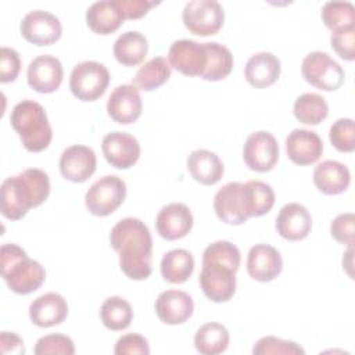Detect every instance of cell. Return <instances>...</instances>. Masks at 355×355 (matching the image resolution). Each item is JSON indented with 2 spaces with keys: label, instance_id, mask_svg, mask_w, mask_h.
Wrapping results in <instances>:
<instances>
[{
  "label": "cell",
  "instance_id": "6da1fadb",
  "mask_svg": "<svg viewBox=\"0 0 355 355\" xmlns=\"http://www.w3.org/2000/svg\"><path fill=\"white\" fill-rule=\"evenodd\" d=\"M110 243L119 252L121 270L132 280H144L153 270V239L144 222L125 218L114 225Z\"/></svg>",
  "mask_w": 355,
  "mask_h": 355
},
{
  "label": "cell",
  "instance_id": "7a4b0ae2",
  "mask_svg": "<svg viewBox=\"0 0 355 355\" xmlns=\"http://www.w3.org/2000/svg\"><path fill=\"white\" fill-rule=\"evenodd\" d=\"M50 194L49 175L39 168H28L7 178L0 189V211L4 218L18 220L31 208L43 204Z\"/></svg>",
  "mask_w": 355,
  "mask_h": 355
},
{
  "label": "cell",
  "instance_id": "3957f363",
  "mask_svg": "<svg viewBox=\"0 0 355 355\" xmlns=\"http://www.w3.org/2000/svg\"><path fill=\"white\" fill-rule=\"evenodd\" d=\"M1 276L8 288L17 294H31L37 290L46 279L44 268L31 259L25 250L14 243H6L0 251Z\"/></svg>",
  "mask_w": 355,
  "mask_h": 355
},
{
  "label": "cell",
  "instance_id": "277c9868",
  "mask_svg": "<svg viewBox=\"0 0 355 355\" xmlns=\"http://www.w3.org/2000/svg\"><path fill=\"white\" fill-rule=\"evenodd\" d=\"M10 123L28 151L40 153L51 143L53 129L46 110L37 101L22 100L15 104L10 114Z\"/></svg>",
  "mask_w": 355,
  "mask_h": 355
},
{
  "label": "cell",
  "instance_id": "5b68a950",
  "mask_svg": "<svg viewBox=\"0 0 355 355\" xmlns=\"http://www.w3.org/2000/svg\"><path fill=\"white\" fill-rule=\"evenodd\" d=\"M216 216L227 225H241L252 218L251 197L247 183L230 182L214 196Z\"/></svg>",
  "mask_w": 355,
  "mask_h": 355
},
{
  "label": "cell",
  "instance_id": "8992f818",
  "mask_svg": "<svg viewBox=\"0 0 355 355\" xmlns=\"http://www.w3.org/2000/svg\"><path fill=\"white\" fill-rule=\"evenodd\" d=\"M110 83V72L97 61L76 64L69 76V89L80 101H94L101 97Z\"/></svg>",
  "mask_w": 355,
  "mask_h": 355
},
{
  "label": "cell",
  "instance_id": "52a82bcc",
  "mask_svg": "<svg viewBox=\"0 0 355 355\" xmlns=\"http://www.w3.org/2000/svg\"><path fill=\"white\" fill-rule=\"evenodd\" d=\"M301 73L304 79L324 92H333L344 83V69L324 51L309 53L301 64Z\"/></svg>",
  "mask_w": 355,
  "mask_h": 355
},
{
  "label": "cell",
  "instance_id": "ba28073f",
  "mask_svg": "<svg viewBox=\"0 0 355 355\" xmlns=\"http://www.w3.org/2000/svg\"><path fill=\"white\" fill-rule=\"evenodd\" d=\"M125 197V182L115 175H107L90 186L85 196V204L90 214L96 216H107L121 207Z\"/></svg>",
  "mask_w": 355,
  "mask_h": 355
},
{
  "label": "cell",
  "instance_id": "9c48e42d",
  "mask_svg": "<svg viewBox=\"0 0 355 355\" xmlns=\"http://www.w3.org/2000/svg\"><path fill=\"white\" fill-rule=\"evenodd\" d=\"M182 18L191 33L212 36L223 26L225 11L215 0H191L186 3Z\"/></svg>",
  "mask_w": 355,
  "mask_h": 355
},
{
  "label": "cell",
  "instance_id": "30bf717a",
  "mask_svg": "<svg viewBox=\"0 0 355 355\" xmlns=\"http://www.w3.org/2000/svg\"><path fill=\"white\" fill-rule=\"evenodd\" d=\"M243 159L251 171H270L279 161L277 140L266 130L251 133L243 147Z\"/></svg>",
  "mask_w": 355,
  "mask_h": 355
},
{
  "label": "cell",
  "instance_id": "8fae6325",
  "mask_svg": "<svg viewBox=\"0 0 355 355\" xmlns=\"http://www.w3.org/2000/svg\"><path fill=\"white\" fill-rule=\"evenodd\" d=\"M200 286L212 302H226L236 291V270L219 262H202Z\"/></svg>",
  "mask_w": 355,
  "mask_h": 355
},
{
  "label": "cell",
  "instance_id": "7c38bea8",
  "mask_svg": "<svg viewBox=\"0 0 355 355\" xmlns=\"http://www.w3.org/2000/svg\"><path fill=\"white\" fill-rule=\"evenodd\" d=\"M207 50L204 43L190 39L175 40L168 51V62L186 76H200L207 67Z\"/></svg>",
  "mask_w": 355,
  "mask_h": 355
},
{
  "label": "cell",
  "instance_id": "4fadbf2b",
  "mask_svg": "<svg viewBox=\"0 0 355 355\" xmlns=\"http://www.w3.org/2000/svg\"><path fill=\"white\" fill-rule=\"evenodd\" d=\"M19 29L25 40L36 46H50L55 43L62 33L60 19L44 10L29 11L22 18Z\"/></svg>",
  "mask_w": 355,
  "mask_h": 355
},
{
  "label": "cell",
  "instance_id": "5bb4252c",
  "mask_svg": "<svg viewBox=\"0 0 355 355\" xmlns=\"http://www.w3.org/2000/svg\"><path fill=\"white\" fill-rule=\"evenodd\" d=\"M101 150L107 162L118 169L133 166L140 157L137 139L126 132H111L103 137Z\"/></svg>",
  "mask_w": 355,
  "mask_h": 355
},
{
  "label": "cell",
  "instance_id": "9a60e30c",
  "mask_svg": "<svg viewBox=\"0 0 355 355\" xmlns=\"http://www.w3.org/2000/svg\"><path fill=\"white\" fill-rule=\"evenodd\" d=\"M64 69L58 58L43 54L33 58L26 71L28 85L39 93H53L62 83Z\"/></svg>",
  "mask_w": 355,
  "mask_h": 355
},
{
  "label": "cell",
  "instance_id": "2e32d148",
  "mask_svg": "<svg viewBox=\"0 0 355 355\" xmlns=\"http://www.w3.org/2000/svg\"><path fill=\"white\" fill-rule=\"evenodd\" d=\"M97 158L94 151L82 144L67 147L60 157L61 175L73 183L86 182L96 171Z\"/></svg>",
  "mask_w": 355,
  "mask_h": 355
},
{
  "label": "cell",
  "instance_id": "e0dca14e",
  "mask_svg": "<svg viewBox=\"0 0 355 355\" xmlns=\"http://www.w3.org/2000/svg\"><path fill=\"white\" fill-rule=\"evenodd\" d=\"M143 101L135 85L116 86L107 101V112L115 122L129 125L141 115Z\"/></svg>",
  "mask_w": 355,
  "mask_h": 355
},
{
  "label": "cell",
  "instance_id": "ac0fdd59",
  "mask_svg": "<svg viewBox=\"0 0 355 355\" xmlns=\"http://www.w3.org/2000/svg\"><path fill=\"white\" fill-rule=\"evenodd\" d=\"M286 153L291 162L297 165H311L320 158L323 143L313 130L294 129L286 137Z\"/></svg>",
  "mask_w": 355,
  "mask_h": 355
},
{
  "label": "cell",
  "instance_id": "d6986e66",
  "mask_svg": "<svg viewBox=\"0 0 355 355\" xmlns=\"http://www.w3.org/2000/svg\"><path fill=\"white\" fill-rule=\"evenodd\" d=\"M283 268L280 252L269 244H255L250 248L247 257L248 275L261 283L276 279Z\"/></svg>",
  "mask_w": 355,
  "mask_h": 355
},
{
  "label": "cell",
  "instance_id": "ffe728a7",
  "mask_svg": "<svg viewBox=\"0 0 355 355\" xmlns=\"http://www.w3.org/2000/svg\"><path fill=\"white\" fill-rule=\"evenodd\" d=\"M155 227L165 240H178L191 230L193 215L187 205L172 202L161 208L155 219Z\"/></svg>",
  "mask_w": 355,
  "mask_h": 355
},
{
  "label": "cell",
  "instance_id": "44dd1931",
  "mask_svg": "<svg viewBox=\"0 0 355 355\" xmlns=\"http://www.w3.org/2000/svg\"><path fill=\"white\" fill-rule=\"evenodd\" d=\"M312 229V216L309 211L298 202L286 204L276 218L277 233L290 241L305 239Z\"/></svg>",
  "mask_w": 355,
  "mask_h": 355
},
{
  "label": "cell",
  "instance_id": "7402d4cb",
  "mask_svg": "<svg viewBox=\"0 0 355 355\" xmlns=\"http://www.w3.org/2000/svg\"><path fill=\"white\" fill-rule=\"evenodd\" d=\"M194 311L193 298L182 290L162 291L155 301V313L166 324L184 323Z\"/></svg>",
  "mask_w": 355,
  "mask_h": 355
},
{
  "label": "cell",
  "instance_id": "603a6c76",
  "mask_svg": "<svg viewBox=\"0 0 355 355\" xmlns=\"http://www.w3.org/2000/svg\"><path fill=\"white\" fill-rule=\"evenodd\" d=\"M68 316V304L58 293H46L33 300L29 305V318L39 327L60 324Z\"/></svg>",
  "mask_w": 355,
  "mask_h": 355
},
{
  "label": "cell",
  "instance_id": "cb8c5ba5",
  "mask_svg": "<svg viewBox=\"0 0 355 355\" xmlns=\"http://www.w3.org/2000/svg\"><path fill=\"white\" fill-rule=\"evenodd\" d=\"M313 183L319 191L327 196L344 193L351 183L349 169L334 159H326L313 169Z\"/></svg>",
  "mask_w": 355,
  "mask_h": 355
},
{
  "label": "cell",
  "instance_id": "d4e9b609",
  "mask_svg": "<svg viewBox=\"0 0 355 355\" xmlns=\"http://www.w3.org/2000/svg\"><path fill=\"white\" fill-rule=\"evenodd\" d=\"M123 21L125 15L119 0L96 1L86 11L87 26L100 35H110L115 32Z\"/></svg>",
  "mask_w": 355,
  "mask_h": 355
},
{
  "label": "cell",
  "instance_id": "484cf974",
  "mask_svg": "<svg viewBox=\"0 0 355 355\" xmlns=\"http://www.w3.org/2000/svg\"><path fill=\"white\" fill-rule=\"evenodd\" d=\"M280 60L268 51H259L251 55L244 68L245 80L257 89L273 85L280 76Z\"/></svg>",
  "mask_w": 355,
  "mask_h": 355
},
{
  "label": "cell",
  "instance_id": "4316f807",
  "mask_svg": "<svg viewBox=\"0 0 355 355\" xmlns=\"http://www.w3.org/2000/svg\"><path fill=\"white\" fill-rule=\"evenodd\" d=\"M187 169L191 178L205 186L218 183L225 172L220 158L209 150H194L187 158Z\"/></svg>",
  "mask_w": 355,
  "mask_h": 355
},
{
  "label": "cell",
  "instance_id": "83f0119b",
  "mask_svg": "<svg viewBox=\"0 0 355 355\" xmlns=\"http://www.w3.org/2000/svg\"><path fill=\"white\" fill-rule=\"evenodd\" d=\"M148 51L146 36L137 31H128L119 35L114 43V55L116 61L126 67L140 64Z\"/></svg>",
  "mask_w": 355,
  "mask_h": 355
},
{
  "label": "cell",
  "instance_id": "f1b7e54d",
  "mask_svg": "<svg viewBox=\"0 0 355 355\" xmlns=\"http://www.w3.org/2000/svg\"><path fill=\"white\" fill-rule=\"evenodd\" d=\"M194 270L193 255L183 248L168 251L161 259V275L164 280L179 284L186 282Z\"/></svg>",
  "mask_w": 355,
  "mask_h": 355
},
{
  "label": "cell",
  "instance_id": "f546056e",
  "mask_svg": "<svg viewBox=\"0 0 355 355\" xmlns=\"http://www.w3.org/2000/svg\"><path fill=\"white\" fill-rule=\"evenodd\" d=\"M172 73V67L164 57H154L144 62L133 78V85L139 90L151 92L162 86Z\"/></svg>",
  "mask_w": 355,
  "mask_h": 355
},
{
  "label": "cell",
  "instance_id": "4dcf8cb0",
  "mask_svg": "<svg viewBox=\"0 0 355 355\" xmlns=\"http://www.w3.org/2000/svg\"><path fill=\"white\" fill-rule=\"evenodd\" d=\"M229 345L227 329L216 322L202 324L194 336V347L202 355H218Z\"/></svg>",
  "mask_w": 355,
  "mask_h": 355
},
{
  "label": "cell",
  "instance_id": "1f68e13d",
  "mask_svg": "<svg viewBox=\"0 0 355 355\" xmlns=\"http://www.w3.org/2000/svg\"><path fill=\"white\" fill-rule=\"evenodd\" d=\"M204 44L208 61L201 78L212 82L225 79L233 69V55L230 50L218 42H208Z\"/></svg>",
  "mask_w": 355,
  "mask_h": 355
},
{
  "label": "cell",
  "instance_id": "d6a6232c",
  "mask_svg": "<svg viewBox=\"0 0 355 355\" xmlns=\"http://www.w3.org/2000/svg\"><path fill=\"white\" fill-rule=\"evenodd\" d=\"M293 112L305 125H318L329 115V105L318 93H304L294 101Z\"/></svg>",
  "mask_w": 355,
  "mask_h": 355
},
{
  "label": "cell",
  "instance_id": "836d02e7",
  "mask_svg": "<svg viewBox=\"0 0 355 355\" xmlns=\"http://www.w3.org/2000/svg\"><path fill=\"white\" fill-rule=\"evenodd\" d=\"M100 319L110 330H123L133 319V309L122 297H108L100 308Z\"/></svg>",
  "mask_w": 355,
  "mask_h": 355
},
{
  "label": "cell",
  "instance_id": "e575fe53",
  "mask_svg": "<svg viewBox=\"0 0 355 355\" xmlns=\"http://www.w3.org/2000/svg\"><path fill=\"white\" fill-rule=\"evenodd\" d=\"M320 15L331 32L355 26V7L349 1H327L322 7Z\"/></svg>",
  "mask_w": 355,
  "mask_h": 355
},
{
  "label": "cell",
  "instance_id": "d590c367",
  "mask_svg": "<svg viewBox=\"0 0 355 355\" xmlns=\"http://www.w3.org/2000/svg\"><path fill=\"white\" fill-rule=\"evenodd\" d=\"M240 251L239 248L226 240H218L211 243L202 254V262H219L230 266L237 272L240 266Z\"/></svg>",
  "mask_w": 355,
  "mask_h": 355
},
{
  "label": "cell",
  "instance_id": "8d00e7d4",
  "mask_svg": "<svg viewBox=\"0 0 355 355\" xmlns=\"http://www.w3.org/2000/svg\"><path fill=\"white\" fill-rule=\"evenodd\" d=\"M252 216H262L268 214L275 204V191L270 184L261 180H248Z\"/></svg>",
  "mask_w": 355,
  "mask_h": 355
},
{
  "label": "cell",
  "instance_id": "74e56055",
  "mask_svg": "<svg viewBox=\"0 0 355 355\" xmlns=\"http://www.w3.org/2000/svg\"><path fill=\"white\" fill-rule=\"evenodd\" d=\"M331 144L341 153H352L355 150V125L351 118H340L329 132Z\"/></svg>",
  "mask_w": 355,
  "mask_h": 355
},
{
  "label": "cell",
  "instance_id": "f35d334b",
  "mask_svg": "<svg viewBox=\"0 0 355 355\" xmlns=\"http://www.w3.org/2000/svg\"><path fill=\"white\" fill-rule=\"evenodd\" d=\"M254 355H268V354H286V355H304L305 351L294 341H287L282 340L273 336H265L259 338L254 348H252Z\"/></svg>",
  "mask_w": 355,
  "mask_h": 355
},
{
  "label": "cell",
  "instance_id": "ab89813d",
  "mask_svg": "<svg viewBox=\"0 0 355 355\" xmlns=\"http://www.w3.org/2000/svg\"><path fill=\"white\" fill-rule=\"evenodd\" d=\"M36 355H46V354H62V355H72L75 354V344L71 337L65 334H47L40 337L35 345Z\"/></svg>",
  "mask_w": 355,
  "mask_h": 355
},
{
  "label": "cell",
  "instance_id": "60d3db41",
  "mask_svg": "<svg viewBox=\"0 0 355 355\" xmlns=\"http://www.w3.org/2000/svg\"><path fill=\"white\" fill-rule=\"evenodd\" d=\"M330 43L333 50L345 61L355 58V26L331 32Z\"/></svg>",
  "mask_w": 355,
  "mask_h": 355
},
{
  "label": "cell",
  "instance_id": "b9f144b4",
  "mask_svg": "<svg viewBox=\"0 0 355 355\" xmlns=\"http://www.w3.org/2000/svg\"><path fill=\"white\" fill-rule=\"evenodd\" d=\"M331 237L348 247L354 245V214L344 212L337 215L330 225Z\"/></svg>",
  "mask_w": 355,
  "mask_h": 355
},
{
  "label": "cell",
  "instance_id": "7bdbcfd3",
  "mask_svg": "<svg viewBox=\"0 0 355 355\" xmlns=\"http://www.w3.org/2000/svg\"><path fill=\"white\" fill-rule=\"evenodd\" d=\"M21 71V58L17 50L1 47L0 50V82L8 83L18 78Z\"/></svg>",
  "mask_w": 355,
  "mask_h": 355
},
{
  "label": "cell",
  "instance_id": "ee69618b",
  "mask_svg": "<svg viewBox=\"0 0 355 355\" xmlns=\"http://www.w3.org/2000/svg\"><path fill=\"white\" fill-rule=\"evenodd\" d=\"M114 354L116 355H147L150 354V347L147 340L136 333H128L118 338Z\"/></svg>",
  "mask_w": 355,
  "mask_h": 355
},
{
  "label": "cell",
  "instance_id": "f6af8a7d",
  "mask_svg": "<svg viewBox=\"0 0 355 355\" xmlns=\"http://www.w3.org/2000/svg\"><path fill=\"white\" fill-rule=\"evenodd\" d=\"M119 4L122 7L125 19H137L144 17L148 10L158 3L148 0H119Z\"/></svg>",
  "mask_w": 355,
  "mask_h": 355
},
{
  "label": "cell",
  "instance_id": "bcb514c9",
  "mask_svg": "<svg viewBox=\"0 0 355 355\" xmlns=\"http://www.w3.org/2000/svg\"><path fill=\"white\" fill-rule=\"evenodd\" d=\"M0 351L4 355H7V354L21 355V354L25 352L24 341L15 333L1 331V334H0Z\"/></svg>",
  "mask_w": 355,
  "mask_h": 355
}]
</instances>
